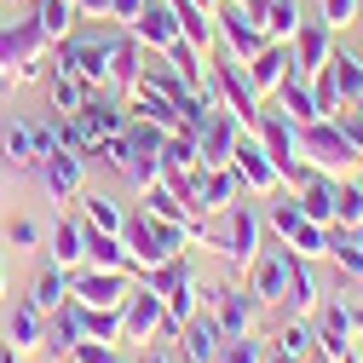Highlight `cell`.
<instances>
[{
  "instance_id": "cell-1",
  "label": "cell",
  "mask_w": 363,
  "mask_h": 363,
  "mask_svg": "<svg viewBox=\"0 0 363 363\" xmlns=\"http://www.w3.org/2000/svg\"><path fill=\"white\" fill-rule=\"evenodd\" d=\"M121 242H127L133 265L150 271V265H162V259H173L179 248H185L191 231H185V225H167V219H150V213H133V219L121 225Z\"/></svg>"
},
{
  "instance_id": "cell-2",
  "label": "cell",
  "mask_w": 363,
  "mask_h": 363,
  "mask_svg": "<svg viewBox=\"0 0 363 363\" xmlns=\"http://www.w3.org/2000/svg\"><path fill=\"white\" fill-rule=\"evenodd\" d=\"M196 237L208 242V248H219L231 265H248L254 259V242H259V219L242 208V196L231 202V208H219V225H196Z\"/></svg>"
},
{
  "instance_id": "cell-3",
  "label": "cell",
  "mask_w": 363,
  "mask_h": 363,
  "mask_svg": "<svg viewBox=\"0 0 363 363\" xmlns=\"http://www.w3.org/2000/svg\"><path fill=\"white\" fill-rule=\"evenodd\" d=\"M52 40L40 35L35 23H0V75H12V81H35L40 75V58H47Z\"/></svg>"
},
{
  "instance_id": "cell-4",
  "label": "cell",
  "mask_w": 363,
  "mask_h": 363,
  "mask_svg": "<svg viewBox=\"0 0 363 363\" xmlns=\"http://www.w3.org/2000/svg\"><path fill=\"white\" fill-rule=\"evenodd\" d=\"M58 69L81 75L86 86H104L110 81V35H86V40L64 35L58 40Z\"/></svg>"
},
{
  "instance_id": "cell-5",
  "label": "cell",
  "mask_w": 363,
  "mask_h": 363,
  "mask_svg": "<svg viewBox=\"0 0 363 363\" xmlns=\"http://www.w3.org/2000/svg\"><path fill=\"white\" fill-rule=\"evenodd\" d=\"M300 156H311L317 167H335V173H346V167L357 162V145L346 139V133L323 127V121H306V133H300Z\"/></svg>"
},
{
  "instance_id": "cell-6",
  "label": "cell",
  "mask_w": 363,
  "mask_h": 363,
  "mask_svg": "<svg viewBox=\"0 0 363 363\" xmlns=\"http://www.w3.org/2000/svg\"><path fill=\"white\" fill-rule=\"evenodd\" d=\"M127 271H104V265H93V271H81V277H69V300H81V306H93V311H104V306H121L127 300Z\"/></svg>"
},
{
  "instance_id": "cell-7",
  "label": "cell",
  "mask_w": 363,
  "mask_h": 363,
  "mask_svg": "<svg viewBox=\"0 0 363 363\" xmlns=\"http://www.w3.org/2000/svg\"><path fill=\"white\" fill-rule=\"evenodd\" d=\"M162 329V294L145 283V289H127V300H121V340H150Z\"/></svg>"
},
{
  "instance_id": "cell-8",
  "label": "cell",
  "mask_w": 363,
  "mask_h": 363,
  "mask_svg": "<svg viewBox=\"0 0 363 363\" xmlns=\"http://www.w3.org/2000/svg\"><path fill=\"white\" fill-rule=\"evenodd\" d=\"M127 29H133V40H139V47H150V52H167L173 40H179V18H173L167 0H145L139 18H133Z\"/></svg>"
},
{
  "instance_id": "cell-9",
  "label": "cell",
  "mask_w": 363,
  "mask_h": 363,
  "mask_svg": "<svg viewBox=\"0 0 363 363\" xmlns=\"http://www.w3.org/2000/svg\"><path fill=\"white\" fill-rule=\"evenodd\" d=\"M173 340H179V352H185L191 363H213V357H219V340H225V335H219V323H213V317L191 311L185 323H179V335H173Z\"/></svg>"
},
{
  "instance_id": "cell-10",
  "label": "cell",
  "mask_w": 363,
  "mask_h": 363,
  "mask_svg": "<svg viewBox=\"0 0 363 363\" xmlns=\"http://www.w3.org/2000/svg\"><path fill=\"white\" fill-rule=\"evenodd\" d=\"M145 75V47L133 40V29L127 35H110V81L104 86H116V93H133V81Z\"/></svg>"
},
{
  "instance_id": "cell-11",
  "label": "cell",
  "mask_w": 363,
  "mask_h": 363,
  "mask_svg": "<svg viewBox=\"0 0 363 363\" xmlns=\"http://www.w3.org/2000/svg\"><path fill=\"white\" fill-rule=\"evenodd\" d=\"M231 173L242 179L248 191H271V185L283 179V173H277V162L265 156V145H242V139H237V150H231Z\"/></svg>"
},
{
  "instance_id": "cell-12",
  "label": "cell",
  "mask_w": 363,
  "mask_h": 363,
  "mask_svg": "<svg viewBox=\"0 0 363 363\" xmlns=\"http://www.w3.org/2000/svg\"><path fill=\"white\" fill-rule=\"evenodd\" d=\"M81 162H86V156H81V150H69V145H64V150H52L47 162H40V179H47V191H52L58 202L81 191V173H86Z\"/></svg>"
},
{
  "instance_id": "cell-13",
  "label": "cell",
  "mask_w": 363,
  "mask_h": 363,
  "mask_svg": "<svg viewBox=\"0 0 363 363\" xmlns=\"http://www.w3.org/2000/svg\"><path fill=\"white\" fill-rule=\"evenodd\" d=\"M283 64H294L289 40H265V47L248 58V81H254V93H271V86H283Z\"/></svg>"
},
{
  "instance_id": "cell-14",
  "label": "cell",
  "mask_w": 363,
  "mask_h": 363,
  "mask_svg": "<svg viewBox=\"0 0 363 363\" xmlns=\"http://www.w3.org/2000/svg\"><path fill=\"white\" fill-rule=\"evenodd\" d=\"M289 248H271L259 265H254V300H283L289 294Z\"/></svg>"
},
{
  "instance_id": "cell-15",
  "label": "cell",
  "mask_w": 363,
  "mask_h": 363,
  "mask_svg": "<svg viewBox=\"0 0 363 363\" xmlns=\"http://www.w3.org/2000/svg\"><path fill=\"white\" fill-rule=\"evenodd\" d=\"M0 150H6V167H18V173H35V167H40V156H35V127H29V121H6Z\"/></svg>"
},
{
  "instance_id": "cell-16",
  "label": "cell",
  "mask_w": 363,
  "mask_h": 363,
  "mask_svg": "<svg viewBox=\"0 0 363 363\" xmlns=\"http://www.w3.org/2000/svg\"><path fill=\"white\" fill-rule=\"evenodd\" d=\"M208 300L219 306V317H213V323H219V335H248V323H254V306H248L237 289H213Z\"/></svg>"
},
{
  "instance_id": "cell-17",
  "label": "cell",
  "mask_w": 363,
  "mask_h": 363,
  "mask_svg": "<svg viewBox=\"0 0 363 363\" xmlns=\"http://www.w3.org/2000/svg\"><path fill=\"white\" fill-rule=\"evenodd\" d=\"M75 18H81V12H75V0H35V29L47 35L52 47L69 35V23H75Z\"/></svg>"
},
{
  "instance_id": "cell-18",
  "label": "cell",
  "mask_w": 363,
  "mask_h": 363,
  "mask_svg": "<svg viewBox=\"0 0 363 363\" xmlns=\"http://www.w3.org/2000/svg\"><path fill=\"white\" fill-rule=\"evenodd\" d=\"M86 259V219H58V231H52V265H75Z\"/></svg>"
},
{
  "instance_id": "cell-19",
  "label": "cell",
  "mask_w": 363,
  "mask_h": 363,
  "mask_svg": "<svg viewBox=\"0 0 363 363\" xmlns=\"http://www.w3.org/2000/svg\"><path fill=\"white\" fill-rule=\"evenodd\" d=\"M40 317H47V311H35L29 300H18V306H12V329H6V340H12L18 352H29V346L47 340V323H40Z\"/></svg>"
},
{
  "instance_id": "cell-20",
  "label": "cell",
  "mask_w": 363,
  "mask_h": 363,
  "mask_svg": "<svg viewBox=\"0 0 363 363\" xmlns=\"http://www.w3.org/2000/svg\"><path fill=\"white\" fill-rule=\"evenodd\" d=\"M86 93H93V86H86L81 75H69V69H58V75H47V99H52V110H58V116H69V110H81V104H86Z\"/></svg>"
},
{
  "instance_id": "cell-21",
  "label": "cell",
  "mask_w": 363,
  "mask_h": 363,
  "mask_svg": "<svg viewBox=\"0 0 363 363\" xmlns=\"http://www.w3.org/2000/svg\"><path fill=\"white\" fill-rule=\"evenodd\" d=\"M69 300V271L64 265H47V271H40V283H35V294H29V306L35 311H58Z\"/></svg>"
},
{
  "instance_id": "cell-22",
  "label": "cell",
  "mask_w": 363,
  "mask_h": 363,
  "mask_svg": "<svg viewBox=\"0 0 363 363\" xmlns=\"http://www.w3.org/2000/svg\"><path fill=\"white\" fill-rule=\"evenodd\" d=\"M346 335H352V311L329 306V311H323V329H317V340H323V357H329V363L346 357Z\"/></svg>"
},
{
  "instance_id": "cell-23",
  "label": "cell",
  "mask_w": 363,
  "mask_h": 363,
  "mask_svg": "<svg viewBox=\"0 0 363 363\" xmlns=\"http://www.w3.org/2000/svg\"><path fill=\"white\" fill-rule=\"evenodd\" d=\"M259 29H265V40H289V35L300 29V6H294V0H265Z\"/></svg>"
},
{
  "instance_id": "cell-24",
  "label": "cell",
  "mask_w": 363,
  "mask_h": 363,
  "mask_svg": "<svg viewBox=\"0 0 363 363\" xmlns=\"http://www.w3.org/2000/svg\"><path fill=\"white\" fill-rule=\"evenodd\" d=\"M294 35H300L294 75H317V69H323V52H329V35H323V29H294Z\"/></svg>"
},
{
  "instance_id": "cell-25",
  "label": "cell",
  "mask_w": 363,
  "mask_h": 363,
  "mask_svg": "<svg viewBox=\"0 0 363 363\" xmlns=\"http://www.w3.org/2000/svg\"><path fill=\"white\" fill-rule=\"evenodd\" d=\"M277 93H283V110H289V121H323V116H317V104H311V93H306V81H283L277 86Z\"/></svg>"
},
{
  "instance_id": "cell-26",
  "label": "cell",
  "mask_w": 363,
  "mask_h": 363,
  "mask_svg": "<svg viewBox=\"0 0 363 363\" xmlns=\"http://www.w3.org/2000/svg\"><path fill=\"white\" fill-rule=\"evenodd\" d=\"M86 225H99V231H116V237H121L127 213H121V202H116V196H86Z\"/></svg>"
},
{
  "instance_id": "cell-27",
  "label": "cell",
  "mask_w": 363,
  "mask_h": 363,
  "mask_svg": "<svg viewBox=\"0 0 363 363\" xmlns=\"http://www.w3.org/2000/svg\"><path fill=\"white\" fill-rule=\"evenodd\" d=\"M300 213H306V219H317V225H323V219L335 213V191L323 185V179H306V196H300Z\"/></svg>"
},
{
  "instance_id": "cell-28",
  "label": "cell",
  "mask_w": 363,
  "mask_h": 363,
  "mask_svg": "<svg viewBox=\"0 0 363 363\" xmlns=\"http://www.w3.org/2000/svg\"><path fill=\"white\" fill-rule=\"evenodd\" d=\"M213 363H265V346L259 340H242V335H225Z\"/></svg>"
},
{
  "instance_id": "cell-29",
  "label": "cell",
  "mask_w": 363,
  "mask_h": 363,
  "mask_svg": "<svg viewBox=\"0 0 363 363\" xmlns=\"http://www.w3.org/2000/svg\"><path fill=\"white\" fill-rule=\"evenodd\" d=\"M289 300H294L300 311H311V306H317V283H311V271H306L300 259L289 265Z\"/></svg>"
},
{
  "instance_id": "cell-30",
  "label": "cell",
  "mask_w": 363,
  "mask_h": 363,
  "mask_svg": "<svg viewBox=\"0 0 363 363\" xmlns=\"http://www.w3.org/2000/svg\"><path fill=\"white\" fill-rule=\"evenodd\" d=\"M335 213H340L346 225H363V185H352V191H340V196H335Z\"/></svg>"
},
{
  "instance_id": "cell-31",
  "label": "cell",
  "mask_w": 363,
  "mask_h": 363,
  "mask_svg": "<svg viewBox=\"0 0 363 363\" xmlns=\"http://www.w3.org/2000/svg\"><path fill=\"white\" fill-rule=\"evenodd\" d=\"M6 242L12 248H35L40 242V225L35 219H6Z\"/></svg>"
},
{
  "instance_id": "cell-32",
  "label": "cell",
  "mask_w": 363,
  "mask_h": 363,
  "mask_svg": "<svg viewBox=\"0 0 363 363\" xmlns=\"http://www.w3.org/2000/svg\"><path fill=\"white\" fill-rule=\"evenodd\" d=\"M335 86H346V93H363V64H357V58H335Z\"/></svg>"
},
{
  "instance_id": "cell-33",
  "label": "cell",
  "mask_w": 363,
  "mask_h": 363,
  "mask_svg": "<svg viewBox=\"0 0 363 363\" xmlns=\"http://www.w3.org/2000/svg\"><path fill=\"white\" fill-rule=\"evenodd\" d=\"M335 259L352 271V277H363V248H357V237H352V242H335Z\"/></svg>"
},
{
  "instance_id": "cell-34",
  "label": "cell",
  "mask_w": 363,
  "mask_h": 363,
  "mask_svg": "<svg viewBox=\"0 0 363 363\" xmlns=\"http://www.w3.org/2000/svg\"><path fill=\"white\" fill-rule=\"evenodd\" d=\"M306 340H311V335H306V329H300V323H289V329H283V335H277V346H283V352H294V357H300V352H306Z\"/></svg>"
},
{
  "instance_id": "cell-35",
  "label": "cell",
  "mask_w": 363,
  "mask_h": 363,
  "mask_svg": "<svg viewBox=\"0 0 363 363\" xmlns=\"http://www.w3.org/2000/svg\"><path fill=\"white\" fill-rule=\"evenodd\" d=\"M352 6H357V0H323V12H329V29H335V23H346V18H352Z\"/></svg>"
},
{
  "instance_id": "cell-36",
  "label": "cell",
  "mask_w": 363,
  "mask_h": 363,
  "mask_svg": "<svg viewBox=\"0 0 363 363\" xmlns=\"http://www.w3.org/2000/svg\"><path fill=\"white\" fill-rule=\"evenodd\" d=\"M139 6H145V0H110V18H121V23H133V18H139Z\"/></svg>"
},
{
  "instance_id": "cell-37",
  "label": "cell",
  "mask_w": 363,
  "mask_h": 363,
  "mask_svg": "<svg viewBox=\"0 0 363 363\" xmlns=\"http://www.w3.org/2000/svg\"><path fill=\"white\" fill-rule=\"evenodd\" d=\"M81 18H110V0H75Z\"/></svg>"
},
{
  "instance_id": "cell-38",
  "label": "cell",
  "mask_w": 363,
  "mask_h": 363,
  "mask_svg": "<svg viewBox=\"0 0 363 363\" xmlns=\"http://www.w3.org/2000/svg\"><path fill=\"white\" fill-rule=\"evenodd\" d=\"M265 363H300V357H294V352H283V346H271V352H265Z\"/></svg>"
},
{
  "instance_id": "cell-39",
  "label": "cell",
  "mask_w": 363,
  "mask_h": 363,
  "mask_svg": "<svg viewBox=\"0 0 363 363\" xmlns=\"http://www.w3.org/2000/svg\"><path fill=\"white\" fill-rule=\"evenodd\" d=\"M0 363H18V346L12 340H0Z\"/></svg>"
},
{
  "instance_id": "cell-40",
  "label": "cell",
  "mask_w": 363,
  "mask_h": 363,
  "mask_svg": "<svg viewBox=\"0 0 363 363\" xmlns=\"http://www.w3.org/2000/svg\"><path fill=\"white\" fill-rule=\"evenodd\" d=\"M139 363H173V357H167V352H145Z\"/></svg>"
},
{
  "instance_id": "cell-41",
  "label": "cell",
  "mask_w": 363,
  "mask_h": 363,
  "mask_svg": "<svg viewBox=\"0 0 363 363\" xmlns=\"http://www.w3.org/2000/svg\"><path fill=\"white\" fill-rule=\"evenodd\" d=\"M0 294H6V271H0Z\"/></svg>"
},
{
  "instance_id": "cell-42",
  "label": "cell",
  "mask_w": 363,
  "mask_h": 363,
  "mask_svg": "<svg viewBox=\"0 0 363 363\" xmlns=\"http://www.w3.org/2000/svg\"><path fill=\"white\" fill-rule=\"evenodd\" d=\"M357 248H363V231H357Z\"/></svg>"
},
{
  "instance_id": "cell-43",
  "label": "cell",
  "mask_w": 363,
  "mask_h": 363,
  "mask_svg": "<svg viewBox=\"0 0 363 363\" xmlns=\"http://www.w3.org/2000/svg\"><path fill=\"white\" fill-rule=\"evenodd\" d=\"M340 363H352V357H340Z\"/></svg>"
},
{
  "instance_id": "cell-44",
  "label": "cell",
  "mask_w": 363,
  "mask_h": 363,
  "mask_svg": "<svg viewBox=\"0 0 363 363\" xmlns=\"http://www.w3.org/2000/svg\"><path fill=\"white\" fill-rule=\"evenodd\" d=\"M357 99H363V93H357Z\"/></svg>"
}]
</instances>
